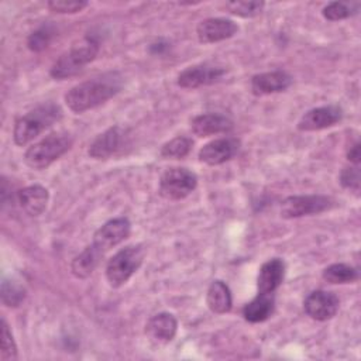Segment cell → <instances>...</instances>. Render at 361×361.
<instances>
[{"mask_svg": "<svg viewBox=\"0 0 361 361\" xmlns=\"http://www.w3.org/2000/svg\"><path fill=\"white\" fill-rule=\"evenodd\" d=\"M121 86V76L109 72L71 87L65 94V103L73 113H83L110 100L120 92Z\"/></svg>", "mask_w": 361, "mask_h": 361, "instance_id": "cell-1", "label": "cell"}, {"mask_svg": "<svg viewBox=\"0 0 361 361\" xmlns=\"http://www.w3.org/2000/svg\"><path fill=\"white\" fill-rule=\"evenodd\" d=\"M62 117V110L55 103H44L18 117L14 124L13 138L20 147L27 145L42 131L49 128Z\"/></svg>", "mask_w": 361, "mask_h": 361, "instance_id": "cell-2", "label": "cell"}, {"mask_svg": "<svg viewBox=\"0 0 361 361\" xmlns=\"http://www.w3.org/2000/svg\"><path fill=\"white\" fill-rule=\"evenodd\" d=\"M99 52V42L94 38L86 37L73 44L63 52L51 66L49 75L56 80H63L78 75L87 63H90Z\"/></svg>", "mask_w": 361, "mask_h": 361, "instance_id": "cell-3", "label": "cell"}, {"mask_svg": "<svg viewBox=\"0 0 361 361\" xmlns=\"http://www.w3.org/2000/svg\"><path fill=\"white\" fill-rule=\"evenodd\" d=\"M71 145L72 137L68 133H52L32 144L25 151L24 162L32 169H45L59 157H62L71 148Z\"/></svg>", "mask_w": 361, "mask_h": 361, "instance_id": "cell-4", "label": "cell"}, {"mask_svg": "<svg viewBox=\"0 0 361 361\" xmlns=\"http://www.w3.org/2000/svg\"><path fill=\"white\" fill-rule=\"evenodd\" d=\"M145 250L141 245H128L117 251L106 265V278L113 288L124 285L141 267Z\"/></svg>", "mask_w": 361, "mask_h": 361, "instance_id": "cell-5", "label": "cell"}, {"mask_svg": "<svg viewBox=\"0 0 361 361\" xmlns=\"http://www.w3.org/2000/svg\"><path fill=\"white\" fill-rule=\"evenodd\" d=\"M197 186V176L186 168H169L159 179V193L169 200H180Z\"/></svg>", "mask_w": 361, "mask_h": 361, "instance_id": "cell-6", "label": "cell"}, {"mask_svg": "<svg viewBox=\"0 0 361 361\" xmlns=\"http://www.w3.org/2000/svg\"><path fill=\"white\" fill-rule=\"evenodd\" d=\"M334 202L323 195H300L289 196L282 202L281 216L285 219H296L302 216L319 214L331 209Z\"/></svg>", "mask_w": 361, "mask_h": 361, "instance_id": "cell-7", "label": "cell"}, {"mask_svg": "<svg viewBox=\"0 0 361 361\" xmlns=\"http://www.w3.org/2000/svg\"><path fill=\"white\" fill-rule=\"evenodd\" d=\"M226 75L223 66L212 63H199L188 66L178 75V85L183 89H197L202 86H209L219 83Z\"/></svg>", "mask_w": 361, "mask_h": 361, "instance_id": "cell-8", "label": "cell"}, {"mask_svg": "<svg viewBox=\"0 0 361 361\" xmlns=\"http://www.w3.org/2000/svg\"><path fill=\"white\" fill-rule=\"evenodd\" d=\"M338 298L333 292L323 289L310 292L303 302V309L306 314L319 322H326L334 317L338 310Z\"/></svg>", "mask_w": 361, "mask_h": 361, "instance_id": "cell-9", "label": "cell"}, {"mask_svg": "<svg viewBox=\"0 0 361 361\" xmlns=\"http://www.w3.org/2000/svg\"><path fill=\"white\" fill-rule=\"evenodd\" d=\"M131 224L126 217H117L106 221L93 237V244L103 252L123 243L130 235Z\"/></svg>", "mask_w": 361, "mask_h": 361, "instance_id": "cell-10", "label": "cell"}, {"mask_svg": "<svg viewBox=\"0 0 361 361\" xmlns=\"http://www.w3.org/2000/svg\"><path fill=\"white\" fill-rule=\"evenodd\" d=\"M341 117H343V110H341V107H338L336 104L316 107V109L306 111L300 117V120L298 123V128L300 131L324 130V128H329V127H333L334 124H337L341 120Z\"/></svg>", "mask_w": 361, "mask_h": 361, "instance_id": "cell-11", "label": "cell"}, {"mask_svg": "<svg viewBox=\"0 0 361 361\" xmlns=\"http://www.w3.org/2000/svg\"><path fill=\"white\" fill-rule=\"evenodd\" d=\"M237 31H238V25L234 21L228 18H220V17L202 20L196 28L197 38L203 44H213V42L228 39Z\"/></svg>", "mask_w": 361, "mask_h": 361, "instance_id": "cell-12", "label": "cell"}, {"mask_svg": "<svg viewBox=\"0 0 361 361\" xmlns=\"http://www.w3.org/2000/svg\"><path fill=\"white\" fill-rule=\"evenodd\" d=\"M240 149V141L234 137L216 138L199 151V159L207 165H220L231 159Z\"/></svg>", "mask_w": 361, "mask_h": 361, "instance_id": "cell-13", "label": "cell"}, {"mask_svg": "<svg viewBox=\"0 0 361 361\" xmlns=\"http://www.w3.org/2000/svg\"><path fill=\"white\" fill-rule=\"evenodd\" d=\"M292 85V78L283 71L257 73L251 78V92L255 96H265L286 90Z\"/></svg>", "mask_w": 361, "mask_h": 361, "instance_id": "cell-14", "label": "cell"}, {"mask_svg": "<svg viewBox=\"0 0 361 361\" xmlns=\"http://www.w3.org/2000/svg\"><path fill=\"white\" fill-rule=\"evenodd\" d=\"M234 124L233 121L217 113H206V114H199L196 116L192 123L190 128L195 135L197 137H210L216 134H226L233 130Z\"/></svg>", "mask_w": 361, "mask_h": 361, "instance_id": "cell-15", "label": "cell"}, {"mask_svg": "<svg viewBox=\"0 0 361 361\" xmlns=\"http://www.w3.org/2000/svg\"><path fill=\"white\" fill-rule=\"evenodd\" d=\"M178 330V322L171 313L154 314L145 324V334L158 344L169 343Z\"/></svg>", "mask_w": 361, "mask_h": 361, "instance_id": "cell-16", "label": "cell"}, {"mask_svg": "<svg viewBox=\"0 0 361 361\" xmlns=\"http://www.w3.org/2000/svg\"><path fill=\"white\" fill-rule=\"evenodd\" d=\"M123 142V131L114 126L99 134L89 147V155L94 159H107L116 154Z\"/></svg>", "mask_w": 361, "mask_h": 361, "instance_id": "cell-17", "label": "cell"}, {"mask_svg": "<svg viewBox=\"0 0 361 361\" xmlns=\"http://www.w3.org/2000/svg\"><path fill=\"white\" fill-rule=\"evenodd\" d=\"M285 276V264L281 258L265 261L257 276L258 293H274L282 283Z\"/></svg>", "mask_w": 361, "mask_h": 361, "instance_id": "cell-18", "label": "cell"}, {"mask_svg": "<svg viewBox=\"0 0 361 361\" xmlns=\"http://www.w3.org/2000/svg\"><path fill=\"white\" fill-rule=\"evenodd\" d=\"M17 199H18L20 207L28 216H39L47 207L49 193L41 185H30L18 192Z\"/></svg>", "mask_w": 361, "mask_h": 361, "instance_id": "cell-19", "label": "cell"}, {"mask_svg": "<svg viewBox=\"0 0 361 361\" xmlns=\"http://www.w3.org/2000/svg\"><path fill=\"white\" fill-rule=\"evenodd\" d=\"M103 254L104 252L94 244L87 245L80 254H78L72 259V264H71L72 274L80 279L90 276L93 274V271L97 268Z\"/></svg>", "mask_w": 361, "mask_h": 361, "instance_id": "cell-20", "label": "cell"}, {"mask_svg": "<svg viewBox=\"0 0 361 361\" xmlns=\"http://www.w3.org/2000/svg\"><path fill=\"white\" fill-rule=\"evenodd\" d=\"M206 303L213 313L223 314V313L230 312L231 305H233V298H231V292H230V288L227 286V283H224L220 279L213 281L207 289Z\"/></svg>", "mask_w": 361, "mask_h": 361, "instance_id": "cell-21", "label": "cell"}, {"mask_svg": "<svg viewBox=\"0 0 361 361\" xmlns=\"http://www.w3.org/2000/svg\"><path fill=\"white\" fill-rule=\"evenodd\" d=\"M274 312V293H258L243 307V316L250 323H261Z\"/></svg>", "mask_w": 361, "mask_h": 361, "instance_id": "cell-22", "label": "cell"}, {"mask_svg": "<svg viewBox=\"0 0 361 361\" xmlns=\"http://www.w3.org/2000/svg\"><path fill=\"white\" fill-rule=\"evenodd\" d=\"M323 279L329 283H351L358 279V272L348 264H331L323 271Z\"/></svg>", "mask_w": 361, "mask_h": 361, "instance_id": "cell-23", "label": "cell"}, {"mask_svg": "<svg viewBox=\"0 0 361 361\" xmlns=\"http://www.w3.org/2000/svg\"><path fill=\"white\" fill-rule=\"evenodd\" d=\"M192 140L183 135L175 137L171 141L165 142L161 148V157L166 159H180L186 157L192 149Z\"/></svg>", "mask_w": 361, "mask_h": 361, "instance_id": "cell-24", "label": "cell"}, {"mask_svg": "<svg viewBox=\"0 0 361 361\" xmlns=\"http://www.w3.org/2000/svg\"><path fill=\"white\" fill-rule=\"evenodd\" d=\"M25 298V289L16 281L3 279L1 282V302L7 307H17Z\"/></svg>", "mask_w": 361, "mask_h": 361, "instance_id": "cell-25", "label": "cell"}, {"mask_svg": "<svg viewBox=\"0 0 361 361\" xmlns=\"http://www.w3.org/2000/svg\"><path fill=\"white\" fill-rule=\"evenodd\" d=\"M265 3L264 1H228L224 4L226 10L230 14L244 17V18H251L258 14H261Z\"/></svg>", "mask_w": 361, "mask_h": 361, "instance_id": "cell-26", "label": "cell"}, {"mask_svg": "<svg viewBox=\"0 0 361 361\" xmlns=\"http://www.w3.org/2000/svg\"><path fill=\"white\" fill-rule=\"evenodd\" d=\"M54 30L49 25H41L35 31H32L27 39V47L32 52H41L47 49L52 41Z\"/></svg>", "mask_w": 361, "mask_h": 361, "instance_id": "cell-27", "label": "cell"}, {"mask_svg": "<svg viewBox=\"0 0 361 361\" xmlns=\"http://www.w3.org/2000/svg\"><path fill=\"white\" fill-rule=\"evenodd\" d=\"M322 13H323V17L330 21H340L351 17L357 11L353 8V4L343 3V1H331L323 7Z\"/></svg>", "mask_w": 361, "mask_h": 361, "instance_id": "cell-28", "label": "cell"}, {"mask_svg": "<svg viewBox=\"0 0 361 361\" xmlns=\"http://www.w3.org/2000/svg\"><path fill=\"white\" fill-rule=\"evenodd\" d=\"M1 361H13L17 360V345L14 343L13 334L8 329V324L4 319H1Z\"/></svg>", "mask_w": 361, "mask_h": 361, "instance_id": "cell-29", "label": "cell"}, {"mask_svg": "<svg viewBox=\"0 0 361 361\" xmlns=\"http://www.w3.org/2000/svg\"><path fill=\"white\" fill-rule=\"evenodd\" d=\"M87 6L85 0H51L47 3V7L58 14H75L82 11Z\"/></svg>", "mask_w": 361, "mask_h": 361, "instance_id": "cell-30", "label": "cell"}, {"mask_svg": "<svg viewBox=\"0 0 361 361\" xmlns=\"http://www.w3.org/2000/svg\"><path fill=\"white\" fill-rule=\"evenodd\" d=\"M340 183L343 185V188L354 193H358L361 186V175H360L358 165L345 166L340 173Z\"/></svg>", "mask_w": 361, "mask_h": 361, "instance_id": "cell-31", "label": "cell"}, {"mask_svg": "<svg viewBox=\"0 0 361 361\" xmlns=\"http://www.w3.org/2000/svg\"><path fill=\"white\" fill-rule=\"evenodd\" d=\"M347 158L350 162H353L354 165H358L360 164V158H361V154H360V142L357 141L355 144H353L347 152Z\"/></svg>", "mask_w": 361, "mask_h": 361, "instance_id": "cell-32", "label": "cell"}]
</instances>
